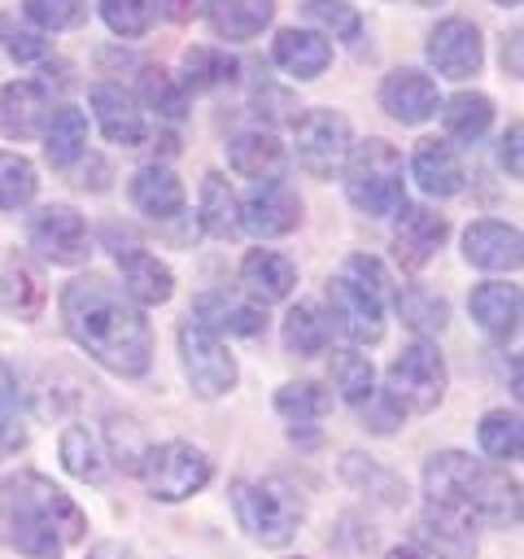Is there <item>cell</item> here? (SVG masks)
<instances>
[{
	"mask_svg": "<svg viewBox=\"0 0 524 559\" xmlns=\"http://www.w3.org/2000/svg\"><path fill=\"white\" fill-rule=\"evenodd\" d=\"M140 310L144 306L105 275H79L61 288V323L70 341L122 380H140L153 362V332Z\"/></svg>",
	"mask_w": 524,
	"mask_h": 559,
	"instance_id": "obj_1",
	"label": "cell"
},
{
	"mask_svg": "<svg viewBox=\"0 0 524 559\" xmlns=\"http://www.w3.org/2000/svg\"><path fill=\"white\" fill-rule=\"evenodd\" d=\"M0 524L26 559H61V550L87 533L79 502L39 472H17L0 485Z\"/></svg>",
	"mask_w": 524,
	"mask_h": 559,
	"instance_id": "obj_2",
	"label": "cell"
},
{
	"mask_svg": "<svg viewBox=\"0 0 524 559\" xmlns=\"http://www.w3.org/2000/svg\"><path fill=\"white\" fill-rule=\"evenodd\" d=\"M424 493L437 507L467 515L472 524L515 528L520 524V485L507 480L498 467L480 463L463 450H437L424 463Z\"/></svg>",
	"mask_w": 524,
	"mask_h": 559,
	"instance_id": "obj_3",
	"label": "cell"
},
{
	"mask_svg": "<svg viewBox=\"0 0 524 559\" xmlns=\"http://www.w3.org/2000/svg\"><path fill=\"white\" fill-rule=\"evenodd\" d=\"M384 293L389 275L371 253H349L345 266L327 280L332 319L354 345H376L384 336Z\"/></svg>",
	"mask_w": 524,
	"mask_h": 559,
	"instance_id": "obj_4",
	"label": "cell"
},
{
	"mask_svg": "<svg viewBox=\"0 0 524 559\" xmlns=\"http://www.w3.org/2000/svg\"><path fill=\"white\" fill-rule=\"evenodd\" d=\"M231 511H236V524L245 528V537H253L258 546H288L306 520V502L284 476L236 480Z\"/></svg>",
	"mask_w": 524,
	"mask_h": 559,
	"instance_id": "obj_5",
	"label": "cell"
},
{
	"mask_svg": "<svg viewBox=\"0 0 524 559\" xmlns=\"http://www.w3.org/2000/svg\"><path fill=\"white\" fill-rule=\"evenodd\" d=\"M345 197L354 210L384 218L406 201V179H402V153L389 140H362L345 157Z\"/></svg>",
	"mask_w": 524,
	"mask_h": 559,
	"instance_id": "obj_6",
	"label": "cell"
},
{
	"mask_svg": "<svg viewBox=\"0 0 524 559\" xmlns=\"http://www.w3.org/2000/svg\"><path fill=\"white\" fill-rule=\"evenodd\" d=\"M135 476L144 480L148 498L183 502L214 480V459L192 441H157V445H144Z\"/></svg>",
	"mask_w": 524,
	"mask_h": 559,
	"instance_id": "obj_7",
	"label": "cell"
},
{
	"mask_svg": "<svg viewBox=\"0 0 524 559\" xmlns=\"http://www.w3.org/2000/svg\"><path fill=\"white\" fill-rule=\"evenodd\" d=\"M445 384H450L445 358L428 341H410L389 362V371H384V393L393 397V406L402 415H428V411H437L441 397H445Z\"/></svg>",
	"mask_w": 524,
	"mask_h": 559,
	"instance_id": "obj_8",
	"label": "cell"
},
{
	"mask_svg": "<svg viewBox=\"0 0 524 559\" xmlns=\"http://www.w3.org/2000/svg\"><path fill=\"white\" fill-rule=\"evenodd\" d=\"M179 362L188 376V389L205 402L227 397L236 389V358L223 345V336H214L210 328H201L192 314L179 323Z\"/></svg>",
	"mask_w": 524,
	"mask_h": 559,
	"instance_id": "obj_9",
	"label": "cell"
},
{
	"mask_svg": "<svg viewBox=\"0 0 524 559\" xmlns=\"http://www.w3.org/2000/svg\"><path fill=\"white\" fill-rule=\"evenodd\" d=\"M293 148H297V166L314 179H332L341 175L349 148H354V131H349V118L336 114V109H310L297 118V131H293Z\"/></svg>",
	"mask_w": 524,
	"mask_h": 559,
	"instance_id": "obj_10",
	"label": "cell"
},
{
	"mask_svg": "<svg viewBox=\"0 0 524 559\" xmlns=\"http://www.w3.org/2000/svg\"><path fill=\"white\" fill-rule=\"evenodd\" d=\"M26 240L35 245L39 258H48L57 266H79V262H87V249H92L87 223L70 205H39V210H31Z\"/></svg>",
	"mask_w": 524,
	"mask_h": 559,
	"instance_id": "obj_11",
	"label": "cell"
},
{
	"mask_svg": "<svg viewBox=\"0 0 524 559\" xmlns=\"http://www.w3.org/2000/svg\"><path fill=\"white\" fill-rule=\"evenodd\" d=\"M393 214H397L393 218V258H397V266L402 271H424L450 236L445 214H437L428 205H410V201H402Z\"/></svg>",
	"mask_w": 524,
	"mask_h": 559,
	"instance_id": "obj_12",
	"label": "cell"
},
{
	"mask_svg": "<svg viewBox=\"0 0 524 559\" xmlns=\"http://www.w3.org/2000/svg\"><path fill=\"white\" fill-rule=\"evenodd\" d=\"M428 61L437 74L445 79H472L485 61V39H480V26L467 22V17H441L432 31H428V44H424Z\"/></svg>",
	"mask_w": 524,
	"mask_h": 559,
	"instance_id": "obj_13",
	"label": "cell"
},
{
	"mask_svg": "<svg viewBox=\"0 0 524 559\" xmlns=\"http://www.w3.org/2000/svg\"><path fill=\"white\" fill-rule=\"evenodd\" d=\"M301 223V197L284 179H262L245 201H240V227L258 240L288 236Z\"/></svg>",
	"mask_w": 524,
	"mask_h": 559,
	"instance_id": "obj_14",
	"label": "cell"
},
{
	"mask_svg": "<svg viewBox=\"0 0 524 559\" xmlns=\"http://www.w3.org/2000/svg\"><path fill=\"white\" fill-rule=\"evenodd\" d=\"M410 528H415V542L437 559H476V550H480L476 524L450 507H437V502H428Z\"/></svg>",
	"mask_w": 524,
	"mask_h": 559,
	"instance_id": "obj_15",
	"label": "cell"
},
{
	"mask_svg": "<svg viewBox=\"0 0 524 559\" xmlns=\"http://www.w3.org/2000/svg\"><path fill=\"white\" fill-rule=\"evenodd\" d=\"M463 258L480 271H515L524 258V240L520 227L502 223V218H476L463 231Z\"/></svg>",
	"mask_w": 524,
	"mask_h": 559,
	"instance_id": "obj_16",
	"label": "cell"
},
{
	"mask_svg": "<svg viewBox=\"0 0 524 559\" xmlns=\"http://www.w3.org/2000/svg\"><path fill=\"white\" fill-rule=\"evenodd\" d=\"M52 114V96H48V83H35V79H13L0 87V131L9 140H31L44 131Z\"/></svg>",
	"mask_w": 524,
	"mask_h": 559,
	"instance_id": "obj_17",
	"label": "cell"
},
{
	"mask_svg": "<svg viewBox=\"0 0 524 559\" xmlns=\"http://www.w3.org/2000/svg\"><path fill=\"white\" fill-rule=\"evenodd\" d=\"M380 105H384V114L393 122L415 127V122H428L437 114L441 96H437V83L428 74H419V70H393L380 83Z\"/></svg>",
	"mask_w": 524,
	"mask_h": 559,
	"instance_id": "obj_18",
	"label": "cell"
},
{
	"mask_svg": "<svg viewBox=\"0 0 524 559\" xmlns=\"http://www.w3.org/2000/svg\"><path fill=\"white\" fill-rule=\"evenodd\" d=\"M87 100H92V114H96L105 140H114L122 148L144 144V135H148L144 131V114H140V105H135V96L127 87H118V83H92Z\"/></svg>",
	"mask_w": 524,
	"mask_h": 559,
	"instance_id": "obj_19",
	"label": "cell"
},
{
	"mask_svg": "<svg viewBox=\"0 0 524 559\" xmlns=\"http://www.w3.org/2000/svg\"><path fill=\"white\" fill-rule=\"evenodd\" d=\"M44 301H48L44 271H39L26 253H17V249L4 253V262H0V306H4L13 319L31 323V319L44 314Z\"/></svg>",
	"mask_w": 524,
	"mask_h": 559,
	"instance_id": "obj_20",
	"label": "cell"
},
{
	"mask_svg": "<svg viewBox=\"0 0 524 559\" xmlns=\"http://www.w3.org/2000/svg\"><path fill=\"white\" fill-rule=\"evenodd\" d=\"M114 258H118V271H122V293L135 306H162V301H170L175 275H170V266L157 253L127 245V249H114Z\"/></svg>",
	"mask_w": 524,
	"mask_h": 559,
	"instance_id": "obj_21",
	"label": "cell"
},
{
	"mask_svg": "<svg viewBox=\"0 0 524 559\" xmlns=\"http://www.w3.org/2000/svg\"><path fill=\"white\" fill-rule=\"evenodd\" d=\"M192 319L201 328H210L214 336H258L266 332V310L258 301H245V297H231V293H201L192 301Z\"/></svg>",
	"mask_w": 524,
	"mask_h": 559,
	"instance_id": "obj_22",
	"label": "cell"
},
{
	"mask_svg": "<svg viewBox=\"0 0 524 559\" xmlns=\"http://www.w3.org/2000/svg\"><path fill=\"white\" fill-rule=\"evenodd\" d=\"M227 166L245 179H279L284 170V140L262 127H245L227 135Z\"/></svg>",
	"mask_w": 524,
	"mask_h": 559,
	"instance_id": "obj_23",
	"label": "cell"
},
{
	"mask_svg": "<svg viewBox=\"0 0 524 559\" xmlns=\"http://www.w3.org/2000/svg\"><path fill=\"white\" fill-rule=\"evenodd\" d=\"M240 284H245V293H249L258 306H271V301L293 297V288H297V266H293L284 253H275V249H249V253L240 258Z\"/></svg>",
	"mask_w": 524,
	"mask_h": 559,
	"instance_id": "obj_24",
	"label": "cell"
},
{
	"mask_svg": "<svg viewBox=\"0 0 524 559\" xmlns=\"http://www.w3.org/2000/svg\"><path fill=\"white\" fill-rule=\"evenodd\" d=\"M467 310H472L480 332H489L493 341H511L520 328V288L507 280H485L472 288Z\"/></svg>",
	"mask_w": 524,
	"mask_h": 559,
	"instance_id": "obj_25",
	"label": "cell"
},
{
	"mask_svg": "<svg viewBox=\"0 0 524 559\" xmlns=\"http://www.w3.org/2000/svg\"><path fill=\"white\" fill-rule=\"evenodd\" d=\"M410 175H415V183L428 197H454L463 188V162H458L454 144L450 140H437V135H428V140L415 144Z\"/></svg>",
	"mask_w": 524,
	"mask_h": 559,
	"instance_id": "obj_26",
	"label": "cell"
},
{
	"mask_svg": "<svg viewBox=\"0 0 524 559\" xmlns=\"http://www.w3.org/2000/svg\"><path fill=\"white\" fill-rule=\"evenodd\" d=\"M127 192H131V205H135L140 214L157 218V223H170V218L183 214V183H179V175L166 170V166H140V170L131 175Z\"/></svg>",
	"mask_w": 524,
	"mask_h": 559,
	"instance_id": "obj_27",
	"label": "cell"
},
{
	"mask_svg": "<svg viewBox=\"0 0 524 559\" xmlns=\"http://www.w3.org/2000/svg\"><path fill=\"white\" fill-rule=\"evenodd\" d=\"M271 57H275V66H279L284 74H293V79H319V74L327 70V61H332V44H327L319 31H297V26H288V31L275 35Z\"/></svg>",
	"mask_w": 524,
	"mask_h": 559,
	"instance_id": "obj_28",
	"label": "cell"
},
{
	"mask_svg": "<svg viewBox=\"0 0 524 559\" xmlns=\"http://www.w3.org/2000/svg\"><path fill=\"white\" fill-rule=\"evenodd\" d=\"M341 480L349 489L384 502V507H406V480L397 472H389L384 463H376L371 454H362V450H345L341 454Z\"/></svg>",
	"mask_w": 524,
	"mask_h": 559,
	"instance_id": "obj_29",
	"label": "cell"
},
{
	"mask_svg": "<svg viewBox=\"0 0 524 559\" xmlns=\"http://www.w3.org/2000/svg\"><path fill=\"white\" fill-rule=\"evenodd\" d=\"M205 17L214 26V35L245 44L253 35H262L275 17V0H205Z\"/></svg>",
	"mask_w": 524,
	"mask_h": 559,
	"instance_id": "obj_30",
	"label": "cell"
},
{
	"mask_svg": "<svg viewBox=\"0 0 524 559\" xmlns=\"http://www.w3.org/2000/svg\"><path fill=\"white\" fill-rule=\"evenodd\" d=\"M196 223L201 231H210L214 240H231L240 231V197L231 192L227 175L205 170L201 179V201H196Z\"/></svg>",
	"mask_w": 524,
	"mask_h": 559,
	"instance_id": "obj_31",
	"label": "cell"
},
{
	"mask_svg": "<svg viewBox=\"0 0 524 559\" xmlns=\"http://www.w3.org/2000/svg\"><path fill=\"white\" fill-rule=\"evenodd\" d=\"M44 157L57 166V170H70L83 153H87V118L74 109V105H57L44 122Z\"/></svg>",
	"mask_w": 524,
	"mask_h": 559,
	"instance_id": "obj_32",
	"label": "cell"
},
{
	"mask_svg": "<svg viewBox=\"0 0 524 559\" xmlns=\"http://www.w3.org/2000/svg\"><path fill=\"white\" fill-rule=\"evenodd\" d=\"M61 467H66L74 480H83V485H105V476H109V454H105V445L96 441V432H92L87 424H70V428L61 432Z\"/></svg>",
	"mask_w": 524,
	"mask_h": 559,
	"instance_id": "obj_33",
	"label": "cell"
},
{
	"mask_svg": "<svg viewBox=\"0 0 524 559\" xmlns=\"http://www.w3.org/2000/svg\"><path fill=\"white\" fill-rule=\"evenodd\" d=\"M441 127L450 140L476 144L493 127V100L485 92H458V96L441 100Z\"/></svg>",
	"mask_w": 524,
	"mask_h": 559,
	"instance_id": "obj_34",
	"label": "cell"
},
{
	"mask_svg": "<svg viewBox=\"0 0 524 559\" xmlns=\"http://www.w3.org/2000/svg\"><path fill=\"white\" fill-rule=\"evenodd\" d=\"M393 306H397L402 323H406L410 332H419V336H437V332H445V323H450V306H445V297L432 293V288H424V284H406V288H397Z\"/></svg>",
	"mask_w": 524,
	"mask_h": 559,
	"instance_id": "obj_35",
	"label": "cell"
},
{
	"mask_svg": "<svg viewBox=\"0 0 524 559\" xmlns=\"http://www.w3.org/2000/svg\"><path fill=\"white\" fill-rule=\"evenodd\" d=\"M275 411L288 419V428H314L332 411V393L314 380H288L275 389Z\"/></svg>",
	"mask_w": 524,
	"mask_h": 559,
	"instance_id": "obj_36",
	"label": "cell"
},
{
	"mask_svg": "<svg viewBox=\"0 0 524 559\" xmlns=\"http://www.w3.org/2000/svg\"><path fill=\"white\" fill-rule=\"evenodd\" d=\"M327 336H332V323L327 314L314 306V301H297L284 319V349L297 354V358H314L327 349Z\"/></svg>",
	"mask_w": 524,
	"mask_h": 559,
	"instance_id": "obj_37",
	"label": "cell"
},
{
	"mask_svg": "<svg viewBox=\"0 0 524 559\" xmlns=\"http://www.w3.org/2000/svg\"><path fill=\"white\" fill-rule=\"evenodd\" d=\"M236 70H240L236 57H227L223 48H205V44H196V48L183 52V79H179V83H183V92H188V87H192V92H214V87L231 83Z\"/></svg>",
	"mask_w": 524,
	"mask_h": 559,
	"instance_id": "obj_38",
	"label": "cell"
},
{
	"mask_svg": "<svg viewBox=\"0 0 524 559\" xmlns=\"http://www.w3.org/2000/svg\"><path fill=\"white\" fill-rule=\"evenodd\" d=\"M476 441L489 459L498 463H515L524 454V428H520V415L515 411H485L480 424H476Z\"/></svg>",
	"mask_w": 524,
	"mask_h": 559,
	"instance_id": "obj_39",
	"label": "cell"
},
{
	"mask_svg": "<svg viewBox=\"0 0 524 559\" xmlns=\"http://www.w3.org/2000/svg\"><path fill=\"white\" fill-rule=\"evenodd\" d=\"M332 384L358 411L376 393V367H371V358L362 349H336L332 354Z\"/></svg>",
	"mask_w": 524,
	"mask_h": 559,
	"instance_id": "obj_40",
	"label": "cell"
},
{
	"mask_svg": "<svg viewBox=\"0 0 524 559\" xmlns=\"http://www.w3.org/2000/svg\"><path fill=\"white\" fill-rule=\"evenodd\" d=\"M26 445V402L13 367L0 358V454H17Z\"/></svg>",
	"mask_w": 524,
	"mask_h": 559,
	"instance_id": "obj_41",
	"label": "cell"
},
{
	"mask_svg": "<svg viewBox=\"0 0 524 559\" xmlns=\"http://www.w3.org/2000/svg\"><path fill=\"white\" fill-rule=\"evenodd\" d=\"M140 96H144V105H148L157 118L179 122V118L188 114V92H183V83H179L170 70H162V66H144V70H140Z\"/></svg>",
	"mask_w": 524,
	"mask_h": 559,
	"instance_id": "obj_42",
	"label": "cell"
},
{
	"mask_svg": "<svg viewBox=\"0 0 524 559\" xmlns=\"http://www.w3.org/2000/svg\"><path fill=\"white\" fill-rule=\"evenodd\" d=\"M35 188H39V175H35V162L22 157V153H0V210L17 214L35 201Z\"/></svg>",
	"mask_w": 524,
	"mask_h": 559,
	"instance_id": "obj_43",
	"label": "cell"
},
{
	"mask_svg": "<svg viewBox=\"0 0 524 559\" xmlns=\"http://www.w3.org/2000/svg\"><path fill=\"white\" fill-rule=\"evenodd\" d=\"M306 17L345 44H354L362 35V13L349 0H306Z\"/></svg>",
	"mask_w": 524,
	"mask_h": 559,
	"instance_id": "obj_44",
	"label": "cell"
},
{
	"mask_svg": "<svg viewBox=\"0 0 524 559\" xmlns=\"http://www.w3.org/2000/svg\"><path fill=\"white\" fill-rule=\"evenodd\" d=\"M22 13L35 31H70L87 17V0H22Z\"/></svg>",
	"mask_w": 524,
	"mask_h": 559,
	"instance_id": "obj_45",
	"label": "cell"
},
{
	"mask_svg": "<svg viewBox=\"0 0 524 559\" xmlns=\"http://www.w3.org/2000/svg\"><path fill=\"white\" fill-rule=\"evenodd\" d=\"M100 17H105V26H109L114 35L140 39V35L148 31L153 9H148V0H100Z\"/></svg>",
	"mask_w": 524,
	"mask_h": 559,
	"instance_id": "obj_46",
	"label": "cell"
},
{
	"mask_svg": "<svg viewBox=\"0 0 524 559\" xmlns=\"http://www.w3.org/2000/svg\"><path fill=\"white\" fill-rule=\"evenodd\" d=\"M0 39H4V48H9V57L13 61H39V57H48V35H39L35 26H26V22H17L13 13H4L0 17Z\"/></svg>",
	"mask_w": 524,
	"mask_h": 559,
	"instance_id": "obj_47",
	"label": "cell"
},
{
	"mask_svg": "<svg viewBox=\"0 0 524 559\" xmlns=\"http://www.w3.org/2000/svg\"><path fill=\"white\" fill-rule=\"evenodd\" d=\"M358 424L367 428V432H380V437H389V432H397L402 424H406V415L393 406V397L389 393H371L362 406H358Z\"/></svg>",
	"mask_w": 524,
	"mask_h": 559,
	"instance_id": "obj_48",
	"label": "cell"
},
{
	"mask_svg": "<svg viewBox=\"0 0 524 559\" xmlns=\"http://www.w3.org/2000/svg\"><path fill=\"white\" fill-rule=\"evenodd\" d=\"M105 454H114V463H118V467L135 472V463H140V454H144L140 428H135L131 419H122V424H118V415H114V419H109V450H105Z\"/></svg>",
	"mask_w": 524,
	"mask_h": 559,
	"instance_id": "obj_49",
	"label": "cell"
},
{
	"mask_svg": "<svg viewBox=\"0 0 524 559\" xmlns=\"http://www.w3.org/2000/svg\"><path fill=\"white\" fill-rule=\"evenodd\" d=\"M520 135H524V127H520V122H511V127L502 131V144H498V162H502V170H507L511 179H520V175H524V157H520Z\"/></svg>",
	"mask_w": 524,
	"mask_h": 559,
	"instance_id": "obj_50",
	"label": "cell"
},
{
	"mask_svg": "<svg viewBox=\"0 0 524 559\" xmlns=\"http://www.w3.org/2000/svg\"><path fill=\"white\" fill-rule=\"evenodd\" d=\"M166 22H192L201 13V0H153Z\"/></svg>",
	"mask_w": 524,
	"mask_h": 559,
	"instance_id": "obj_51",
	"label": "cell"
},
{
	"mask_svg": "<svg viewBox=\"0 0 524 559\" xmlns=\"http://www.w3.org/2000/svg\"><path fill=\"white\" fill-rule=\"evenodd\" d=\"M520 35H524V31H511V39L502 44V70H507L511 79L524 74V70H520Z\"/></svg>",
	"mask_w": 524,
	"mask_h": 559,
	"instance_id": "obj_52",
	"label": "cell"
},
{
	"mask_svg": "<svg viewBox=\"0 0 524 559\" xmlns=\"http://www.w3.org/2000/svg\"><path fill=\"white\" fill-rule=\"evenodd\" d=\"M87 559H131V550L122 542H100V546H92Z\"/></svg>",
	"mask_w": 524,
	"mask_h": 559,
	"instance_id": "obj_53",
	"label": "cell"
},
{
	"mask_svg": "<svg viewBox=\"0 0 524 559\" xmlns=\"http://www.w3.org/2000/svg\"><path fill=\"white\" fill-rule=\"evenodd\" d=\"M384 559H428V555H424L419 546H393V550H389Z\"/></svg>",
	"mask_w": 524,
	"mask_h": 559,
	"instance_id": "obj_54",
	"label": "cell"
},
{
	"mask_svg": "<svg viewBox=\"0 0 524 559\" xmlns=\"http://www.w3.org/2000/svg\"><path fill=\"white\" fill-rule=\"evenodd\" d=\"M493 4H507V9H515V4H520V0H493Z\"/></svg>",
	"mask_w": 524,
	"mask_h": 559,
	"instance_id": "obj_55",
	"label": "cell"
},
{
	"mask_svg": "<svg viewBox=\"0 0 524 559\" xmlns=\"http://www.w3.org/2000/svg\"><path fill=\"white\" fill-rule=\"evenodd\" d=\"M419 4H437V0H419Z\"/></svg>",
	"mask_w": 524,
	"mask_h": 559,
	"instance_id": "obj_56",
	"label": "cell"
},
{
	"mask_svg": "<svg viewBox=\"0 0 524 559\" xmlns=\"http://www.w3.org/2000/svg\"><path fill=\"white\" fill-rule=\"evenodd\" d=\"M297 559H301V555H297Z\"/></svg>",
	"mask_w": 524,
	"mask_h": 559,
	"instance_id": "obj_57",
	"label": "cell"
}]
</instances>
